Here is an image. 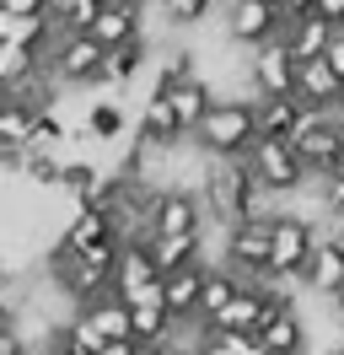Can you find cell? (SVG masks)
I'll use <instances>...</instances> for the list:
<instances>
[{
  "instance_id": "cell-41",
  "label": "cell",
  "mask_w": 344,
  "mask_h": 355,
  "mask_svg": "<svg viewBox=\"0 0 344 355\" xmlns=\"http://www.w3.org/2000/svg\"><path fill=\"white\" fill-rule=\"evenodd\" d=\"M339 173H344V119H339Z\"/></svg>"
},
{
  "instance_id": "cell-22",
  "label": "cell",
  "mask_w": 344,
  "mask_h": 355,
  "mask_svg": "<svg viewBox=\"0 0 344 355\" xmlns=\"http://www.w3.org/2000/svg\"><path fill=\"white\" fill-rule=\"evenodd\" d=\"M199 275H205V264L199 269H178V275H162V302H167L172 323H199V318H194V307H199Z\"/></svg>"
},
{
  "instance_id": "cell-10",
  "label": "cell",
  "mask_w": 344,
  "mask_h": 355,
  "mask_svg": "<svg viewBox=\"0 0 344 355\" xmlns=\"http://www.w3.org/2000/svg\"><path fill=\"white\" fill-rule=\"evenodd\" d=\"M49 38H54V22H49L43 0H0V44L43 54Z\"/></svg>"
},
{
  "instance_id": "cell-40",
  "label": "cell",
  "mask_w": 344,
  "mask_h": 355,
  "mask_svg": "<svg viewBox=\"0 0 344 355\" xmlns=\"http://www.w3.org/2000/svg\"><path fill=\"white\" fill-rule=\"evenodd\" d=\"M6 286H11V264L0 259V296H6Z\"/></svg>"
},
{
  "instance_id": "cell-16",
  "label": "cell",
  "mask_w": 344,
  "mask_h": 355,
  "mask_svg": "<svg viewBox=\"0 0 344 355\" xmlns=\"http://www.w3.org/2000/svg\"><path fill=\"white\" fill-rule=\"evenodd\" d=\"M162 286V275L150 264V248L135 243V248H119V264H113V296L119 302H135V296H146V291Z\"/></svg>"
},
{
  "instance_id": "cell-27",
  "label": "cell",
  "mask_w": 344,
  "mask_h": 355,
  "mask_svg": "<svg viewBox=\"0 0 344 355\" xmlns=\"http://www.w3.org/2000/svg\"><path fill=\"white\" fill-rule=\"evenodd\" d=\"M140 65H146V38H135V44H124V49H108L97 87H129V81L140 76Z\"/></svg>"
},
{
  "instance_id": "cell-11",
  "label": "cell",
  "mask_w": 344,
  "mask_h": 355,
  "mask_svg": "<svg viewBox=\"0 0 344 355\" xmlns=\"http://www.w3.org/2000/svg\"><path fill=\"white\" fill-rule=\"evenodd\" d=\"M226 38L242 49H264L280 38V11L275 0H232L226 6Z\"/></svg>"
},
{
  "instance_id": "cell-18",
  "label": "cell",
  "mask_w": 344,
  "mask_h": 355,
  "mask_svg": "<svg viewBox=\"0 0 344 355\" xmlns=\"http://www.w3.org/2000/svg\"><path fill=\"white\" fill-rule=\"evenodd\" d=\"M253 345L264 355H301V350H307V323H301V312L296 307H291V312H269V318L258 323Z\"/></svg>"
},
{
  "instance_id": "cell-15",
  "label": "cell",
  "mask_w": 344,
  "mask_h": 355,
  "mask_svg": "<svg viewBox=\"0 0 344 355\" xmlns=\"http://www.w3.org/2000/svg\"><path fill=\"white\" fill-rule=\"evenodd\" d=\"M296 103H301L307 113H339V103H344V81H339L328 65H322V60H312V65H296Z\"/></svg>"
},
{
  "instance_id": "cell-6",
  "label": "cell",
  "mask_w": 344,
  "mask_h": 355,
  "mask_svg": "<svg viewBox=\"0 0 344 355\" xmlns=\"http://www.w3.org/2000/svg\"><path fill=\"white\" fill-rule=\"evenodd\" d=\"M242 167L258 183V194H296L307 183V167L296 162V151L285 140H253L248 156H242Z\"/></svg>"
},
{
  "instance_id": "cell-25",
  "label": "cell",
  "mask_w": 344,
  "mask_h": 355,
  "mask_svg": "<svg viewBox=\"0 0 344 355\" xmlns=\"http://www.w3.org/2000/svg\"><path fill=\"white\" fill-rule=\"evenodd\" d=\"M156 275H178V269H199L205 264V237H167V243H146Z\"/></svg>"
},
{
  "instance_id": "cell-14",
  "label": "cell",
  "mask_w": 344,
  "mask_h": 355,
  "mask_svg": "<svg viewBox=\"0 0 344 355\" xmlns=\"http://www.w3.org/2000/svg\"><path fill=\"white\" fill-rule=\"evenodd\" d=\"M86 38L103 49V54L135 44V38H140V6H135V0H103V11H97V22L86 27Z\"/></svg>"
},
{
  "instance_id": "cell-23",
  "label": "cell",
  "mask_w": 344,
  "mask_h": 355,
  "mask_svg": "<svg viewBox=\"0 0 344 355\" xmlns=\"http://www.w3.org/2000/svg\"><path fill=\"white\" fill-rule=\"evenodd\" d=\"M237 286H242V280H237L226 264H205V275H199V307H194V318H199V323H210L215 312H221V307L237 296Z\"/></svg>"
},
{
  "instance_id": "cell-17",
  "label": "cell",
  "mask_w": 344,
  "mask_h": 355,
  "mask_svg": "<svg viewBox=\"0 0 344 355\" xmlns=\"http://www.w3.org/2000/svg\"><path fill=\"white\" fill-rule=\"evenodd\" d=\"M301 286L318 291V296H328V302H339L344 296V248L328 243V237H318L312 259H307V269H301Z\"/></svg>"
},
{
  "instance_id": "cell-8",
  "label": "cell",
  "mask_w": 344,
  "mask_h": 355,
  "mask_svg": "<svg viewBox=\"0 0 344 355\" xmlns=\"http://www.w3.org/2000/svg\"><path fill=\"white\" fill-rule=\"evenodd\" d=\"M269 221H275V210H258V216H248L226 232V269L232 275L258 280L269 269Z\"/></svg>"
},
{
  "instance_id": "cell-31",
  "label": "cell",
  "mask_w": 344,
  "mask_h": 355,
  "mask_svg": "<svg viewBox=\"0 0 344 355\" xmlns=\"http://www.w3.org/2000/svg\"><path fill=\"white\" fill-rule=\"evenodd\" d=\"M86 135H97V140H113V135H124V108L119 103H92V113H86Z\"/></svg>"
},
{
  "instance_id": "cell-38",
  "label": "cell",
  "mask_w": 344,
  "mask_h": 355,
  "mask_svg": "<svg viewBox=\"0 0 344 355\" xmlns=\"http://www.w3.org/2000/svg\"><path fill=\"white\" fill-rule=\"evenodd\" d=\"M129 350H135V345H129V339H119V345H103L97 355H129Z\"/></svg>"
},
{
  "instance_id": "cell-35",
  "label": "cell",
  "mask_w": 344,
  "mask_h": 355,
  "mask_svg": "<svg viewBox=\"0 0 344 355\" xmlns=\"http://www.w3.org/2000/svg\"><path fill=\"white\" fill-rule=\"evenodd\" d=\"M322 65H328V70H334V76L344 81V33H334V38H328V54H322Z\"/></svg>"
},
{
  "instance_id": "cell-28",
  "label": "cell",
  "mask_w": 344,
  "mask_h": 355,
  "mask_svg": "<svg viewBox=\"0 0 344 355\" xmlns=\"http://www.w3.org/2000/svg\"><path fill=\"white\" fill-rule=\"evenodd\" d=\"M140 135H146L150 146H162V151H172L183 140V130H178V119H172V108L162 97H150L146 108H140Z\"/></svg>"
},
{
  "instance_id": "cell-34",
  "label": "cell",
  "mask_w": 344,
  "mask_h": 355,
  "mask_svg": "<svg viewBox=\"0 0 344 355\" xmlns=\"http://www.w3.org/2000/svg\"><path fill=\"white\" fill-rule=\"evenodd\" d=\"M318 200H322V210H328V221H344V173L318 178Z\"/></svg>"
},
{
  "instance_id": "cell-19",
  "label": "cell",
  "mask_w": 344,
  "mask_h": 355,
  "mask_svg": "<svg viewBox=\"0 0 344 355\" xmlns=\"http://www.w3.org/2000/svg\"><path fill=\"white\" fill-rule=\"evenodd\" d=\"M167 334H172V312H167V302H162V286L129 302V339H135V345H162Z\"/></svg>"
},
{
  "instance_id": "cell-32",
  "label": "cell",
  "mask_w": 344,
  "mask_h": 355,
  "mask_svg": "<svg viewBox=\"0 0 344 355\" xmlns=\"http://www.w3.org/2000/svg\"><path fill=\"white\" fill-rule=\"evenodd\" d=\"M97 183H103V173H97L92 162H64V173H60V189H70L76 200H86V194H92Z\"/></svg>"
},
{
  "instance_id": "cell-29",
  "label": "cell",
  "mask_w": 344,
  "mask_h": 355,
  "mask_svg": "<svg viewBox=\"0 0 344 355\" xmlns=\"http://www.w3.org/2000/svg\"><path fill=\"white\" fill-rule=\"evenodd\" d=\"M183 81H199V54H194V49H172L167 60H162L156 92H172V87H183Z\"/></svg>"
},
{
  "instance_id": "cell-2",
  "label": "cell",
  "mask_w": 344,
  "mask_h": 355,
  "mask_svg": "<svg viewBox=\"0 0 344 355\" xmlns=\"http://www.w3.org/2000/svg\"><path fill=\"white\" fill-rule=\"evenodd\" d=\"M194 140H199V151L210 156V162H242L248 146L258 140V130H253V103H248V97H215L210 113L199 119Z\"/></svg>"
},
{
  "instance_id": "cell-3",
  "label": "cell",
  "mask_w": 344,
  "mask_h": 355,
  "mask_svg": "<svg viewBox=\"0 0 344 355\" xmlns=\"http://www.w3.org/2000/svg\"><path fill=\"white\" fill-rule=\"evenodd\" d=\"M103 49L92 44L86 33H54L43 49V76L54 87H97L103 81Z\"/></svg>"
},
{
  "instance_id": "cell-12",
  "label": "cell",
  "mask_w": 344,
  "mask_h": 355,
  "mask_svg": "<svg viewBox=\"0 0 344 355\" xmlns=\"http://www.w3.org/2000/svg\"><path fill=\"white\" fill-rule=\"evenodd\" d=\"M253 92H258V103L296 97V60H291L285 38H275V44H264L253 54Z\"/></svg>"
},
{
  "instance_id": "cell-4",
  "label": "cell",
  "mask_w": 344,
  "mask_h": 355,
  "mask_svg": "<svg viewBox=\"0 0 344 355\" xmlns=\"http://www.w3.org/2000/svg\"><path fill=\"white\" fill-rule=\"evenodd\" d=\"M285 146L296 151V162L307 167L312 183L328 178V173H339V113H307L301 108V124L291 130Z\"/></svg>"
},
{
  "instance_id": "cell-7",
  "label": "cell",
  "mask_w": 344,
  "mask_h": 355,
  "mask_svg": "<svg viewBox=\"0 0 344 355\" xmlns=\"http://www.w3.org/2000/svg\"><path fill=\"white\" fill-rule=\"evenodd\" d=\"M318 248V226L307 216H275L269 221V269L264 275H301Z\"/></svg>"
},
{
  "instance_id": "cell-5",
  "label": "cell",
  "mask_w": 344,
  "mask_h": 355,
  "mask_svg": "<svg viewBox=\"0 0 344 355\" xmlns=\"http://www.w3.org/2000/svg\"><path fill=\"white\" fill-rule=\"evenodd\" d=\"M49 286L60 291L64 302H76V312H81V307H92L97 296H113V275L97 269L92 259H81V253H64V248L54 243V253H49Z\"/></svg>"
},
{
  "instance_id": "cell-9",
  "label": "cell",
  "mask_w": 344,
  "mask_h": 355,
  "mask_svg": "<svg viewBox=\"0 0 344 355\" xmlns=\"http://www.w3.org/2000/svg\"><path fill=\"white\" fill-rule=\"evenodd\" d=\"M205 232V205L194 189H156V210H150V243L167 237H199Z\"/></svg>"
},
{
  "instance_id": "cell-42",
  "label": "cell",
  "mask_w": 344,
  "mask_h": 355,
  "mask_svg": "<svg viewBox=\"0 0 344 355\" xmlns=\"http://www.w3.org/2000/svg\"><path fill=\"white\" fill-rule=\"evenodd\" d=\"M334 307H339V323H344V296H339V302H334Z\"/></svg>"
},
{
  "instance_id": "cell-37",
  "label": "cell",
  "mask_w": 344,
  "mask_h": 355,
  "mask_svg": "<svg viewBox=\"0 0 344 355\" xmlns=\"http://www.w3.org/2000/svg\"><path fill=\"white\" fill-rule=\"evenodd\" d=\"M6 329H17V302L11 296H0V334Z\"/></svg>"
},
{
  "instance_id": "cell-43",
  "label": "cell",
  "mask_w": 344,
  "mask_h": 355,
  "mask_svg": "<svg viewBox=\"0 0 344 355\" xmlns=\"http://www.w3.org/2000/svg\"><path fill=\"white\" fill-rule=\"evenodd\" d=\"M0 97H6V87H0Z\"/></svg>"
},
{
  "instance_id": "cell-36",
  "label": "cell",
  "mask_w": 344,
  "mask_h": 355,
  "mask_svg": "<svg viewBox=\"0 0 344 355\" xmlns=\"http://www.w3.org/2000/svg\"><path fill=\"white\" fill-rule=\"evenodd\" d=\"M0 355H33V345L22 339V329H6L0 334Z\"/></svg>"
},
{
  "instance_id": "cell-26",
  "label": "cell",
  "mask_w": 344,
  "mask_h": 355,
  "mask_svg": "<svg viewBox=\"0 0 344 355\" xmlns=\"http://www.w3.org/2000/svg\"><path fill=\"white\" fill-rule=\"evenodd\" d=\"M328 38H334V27H322L318 17H307V22H296L291 33H285V49H291L296 65H312V60L328 54Z\"/></svg>"
},
{
  "instance_id": "cell-24",
  "label": "cell",
  "mask_w": 344,
  "mask_h": 355,
  "mask_svg": "<svg viewBox=\"0 0 344 355\" xmlns=\"http://www.w3.org/2000/svg\"><path fill=\"white\" fill-rule=\"evenodd\" d=\"M296 124H301V103H296V97H280V103H258V97H253V130H258V140H291Z\"/></svg>"
},
{
  "instance_id": "cell-1",
  "label": "cell",
  "mask_w": 344,
  "mask_h": 355,
  "mask_svg": "<svg viewBox=\"0 0 344 355\" xmlns=\"http://www.w3.org/2000/svg\"><path fill=\"white\" fill-rule=\"evenodd\" d=\"M199 205H205V221L232 232L237 221L258 216V183L248 178L242 162H210V173L199 183Z\"/></svg>"
},
{
  "instance_id": "cell-44",
  "label": "cell",
  "mask_w": 344,
  "mask_h": 355,
  "mask_svg": "<svg viewBox=\"0 0 344 355\" xmlns=\"http://www.w3.org/2000/svg\"><path fill=\"white\" fill-rule=\"evenodd\" d=\"M339 355H344V350H339Z\"/></svg>"
},
{
  "instance_id": "cell-20",
  "label": "cell",
  "mask_w": 344,
  "mask_h": 355,
  "mask_svg": "<svg viewBox=\"0 0 344 355\" xmlns=\"http://www.w3.org/2000/svg\"><path fill=\"white\" fill-rule=\"evenodd\" d=\"M150 97H162V103L172 108V119H178V130H183V135L199 130V119H205L210 103H215V92H210L205 76H199V81H183V87H172V92H150Z\"/></svg>"
},
{
  "instance_id": "cell-13",
  "label": "cell",
  "mask_w": 344,
  "mask_h": 355,
  "mask_svg": "<svg viewBox=\"0 0 344 355\" xmlns=\"http://www.w3.org/2000/svg\"><path fill=\"white\" fill-rule=\"evenodd\" d=\"M264 318H269V302L258 296V286H248V280H242V286H237V296H232L221 312H215L205 329H210V334H237V339H253Z\"/></svg>"
},
{
  "instance_id": "cell-33",
  "label": "cell",
  "mask_w": 344,
  "mask_h": 355,
  "mask_svg": "<svg viewBox=\"0 0 344 355\" xmlns=\"http://www.w3.org/2000/svg\"><path fill=\"white\" fill-rule=\"evenodd\" d=\"M210 11H215L210 0H167V6H162V17H167L172 27H199Z\"/></svg>"
},
{
  "instance_id": "cell-30",
  "label": "cell",
  "mask_w": 344,
  "mask_h": 355,
  "mask_svg": "<svg viewBox=\"0 0 344 355\" xmlns=\"http://www.w3.org/2000/svg\"><path fill=\"white\" fill-rule=\"evenodd\" d=\"M60 173H64V167L49 151H22V178H27V183H38V189H60Z\"/></svg>"
},
{
  "instance_id": "cell-39",
  "label": "cell",
  "mask_w": 344,
  "mask_h": 355,
  "mask_svg": "<svg viewBox=\"0 0 344 355\" xmlns=\"http://www.w3.org/2000/svg\"><path fill=\"white\" fill-rule=\"evenodd\" d=\"M129 355H167V350H162V345H135Z\"/></svg>"
},
{
  "instance_id": "cell-21",
  "label": "cell",
  "mask_w": 344,
  "mask_h": 355,
  "mask_svg": "<svg viewBox=\"0 0 344 355\" xmlns=\"http://www.w3.org/2000/svg\"><path fill=\"white\" fill-rule=\"evenodd\" d=\"M97 243H119L113 216H103V210H76V216L64 221V232H60L64 253H86V248H97Z\"/></svg>"
}]
</instances>
